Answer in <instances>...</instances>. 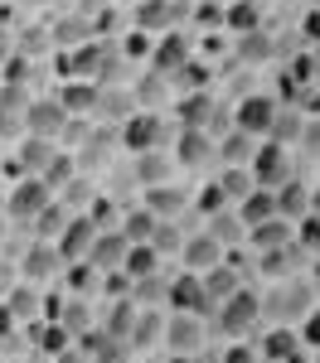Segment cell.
Masks as SVG:
<instances>
[{
	"label": "cell",
	"mask_w": 320,
	"mask_h": 363,
	"mask_svg": "<svg viewBox=\"0 0 320 363\" xmlns=\"http://www.w3.org/2000/svg\"><path fill=\"white\" fill-rule=\"evenodd\" d=\"M301 131H306V116L296 112H282L277 107V121H272V131H267V140H277V145H301Z\"/></svg>",
	"instance_id": "cell-29"
},
{
	"label": "cell",
	"mask_w": 320,
	"mask_h": 363,
	"mask_svg": "<svg viewBox=\"0 0 320 363\" xmlns=\"http://www.w3.org/2000/svg\"><path fill=\"white\" fill-rule=\"evenodd\" d=\"M301 150H306V155H320V121H306V131H301Z\"/></svg>",
	"instance_id": "cell-47"
},
{
	"label": "cell",
	"mask_w": 320,
	"mask_h": 363,
	"mask_svg": "<svg viewBox=\"0 0 320 363\" xmlns=\"http://www.w3.org/2000/svg\"><path fill=\"white\" fill-rule=\"evenodd\" d=\"M10 315H15V320H34V315H39V291H34V286L10 291Z\"/></svg>",
	"instance_id": "cell-39"
},
{
	"label": "cell",
	"mask_w": 320,
	"mask_h": 363,
	"mask_svg": "<svg viewBox=\"0 0 320 363\" xmlns=\"http://www.w3.org/2000/svg\"><path fill=\"white\" fill-rule=\"evenodd\" d=\"M238 213H243V223L253 228V223H262V218H277V189H253L248 199H238Z\"/></svg>",
	"instance_id": "cell-24"
},
{
	"label": "cell",
	"mask_w": 320,
	"mask_h": 363,
	"mask_svg": "<svg viewBox=\"0 0 320 363\" xmlns=\"http://www.w3.org/2000/svg\"><path fill=\"white\" fill-rule=\"evenodd\" d=\"M0 242H5V218H0Z\"/></svg>",
	"instance_id": "cell-56"
},
{
	"label": "cell",
	"mask_w": 320,
	"mask_h": 363,
	"mask_svg": "<svg viewBox=\"0 0 320 363\" xmlns=\"http://www.w3.org/2000/svg\"><path fill=\"white\" fill-rule=\"evenodd\" d=\"M194 203H199L204 218H214V213H224V208H228V194H224V184L214 179V184H204V189H199V199H194Z\"/></svg>",
	"instance_id": "cell-41"
},
{
	"label": "cell",
	"mask_w": 320,
	"mask_h": 363,
	"mask_svg": "<svg viewBox=\"0 0 320 363\" xmlns=\"http://www.w3.org/2000/svg\"><path fill=\"white\" fill-rule=\"evenodd\" d=\"M272 121H277V102L272 97H243L238 107H233V126L238 131H248V136H262L267 140V131H272Z\"/></svg>",
	"instance_id": "cell-5"
},
{
	"label": "cell",
	"mask_w": 320,
	"mask_h": 363,
	"mask_svg": "<svg viewBox=\"0 0 320 363\" xmlns=\"http://www.w3.org/2000/svg\"><path fill=\"white\" fill-rule=\"evenodd\" d=\"M25 112H29V107H10V102H0V136H5V140H20L29 131Z\"/></svg>",
	"instance_id": "cell-36"
},
{
	"label": "cell",
	"mask_w": 320,
	"mask_h": 363,
	"mask_svg": "<svg viewBox=\"0 0 320 363\" xmlns=\"http://www.w3.org/2000/svg\"><path fill=\"white\" fill-rule=\"evenodd\" d=\"M25 121H29V136H49V140H58V131L68 126V107H63L58 97H39V102H29Z\"/></svg>",
	"instance_id": "cell-7"
},
{
	"label": "cell",
	"mask_w": 320,
	"mask_h": 363,
	"mask_svg": "<svg viewBox=\"0 0 320 363\" xmlns=\"http://www.w3.org/2000/svg\"><path fill=\"white\" fill-rule=\"evenodd\" d=\"M165 344H170L175 354H199V349H204V325H199V315L175 310L170 320H165Z\"/></svg>",
	"instance_id": "cell-8"
},
{
	"label": "cell",
	"mask_w": 320,
	"mask_h": 363,
	"mask_svg": "<svg viewBox=\"0 0 320 363\" xmlns=\"http://www.w3.org/2000/svg\"><path fill=\"white\" fill-rule=\"evenodd\" d=\"M199 277H204V291H209V301H214V310L224 306L228 296H238V291H243V281H238V272H233L228 262L209 267V272H199Z\"/></svg>",
	"instance_id": "cell-18"
},
{
	"label": "cell",
	"mask_w": 320,
	"mask_h": 363,
	"mask_svg": "<svg viewBox=\"0 0 320 363\" xmlns=\"http://www.w3.org/2000/svg\"><path fill=\"white\" fill-rule=\"evenodd\" d=\"M68 223H73V213H68V208H63V199H58V203H49V208H44V213L34 218V228H39L34 238H49V242H58Z\"/></svg>",
	"instance_id": "cell-30"
},
{
	"label": "cell",
	"mask_w": 320,
	"mask_h": 363,
	"mask_svg": "<svg viewBox=\"0 0 320 363\" xmlns=\"http://www.w3.org/2000/svg\"><path fill=\"white\" fill-rule=\"evenodd\" d=\"M262 349H267V359H277V363H291V359H296V335H291V330H272Z\"/></svg>",
	"instance_id": "cell-38"
},
{
	"label": "cell",
	"mask_w": 320,
	"mask_h": 363,
	"mask_svg": "<svg viewBox=\"0 0 320 363\" xmlns=\"http://www.w3.org/2000/svg\"><path fill=\"white\" fill-rule=\"evenodd\" d=\"M160 131H165V126H160V116H155V112H131L126 121H121V131H116V136H121L126 150H136V155H141V150H155Z\"/></svg>",
	"instance_id": "cell-6"
},
{
	"label": "cell",
	"mask_w": 320,
	"mask_h": 363,
	"mask_svg": "<svg viewBox=\"0 0 320 363\" xmlns=\"http://www.w3.org/2000/svg\"><path fill=\"white\" fill-rule=\"evenodd\" d=\"M311 213H320V189H311Z\"/></svg>",
	"instance_id": "cell-55"
},
{
	"label": "cell",
	"mask_w": 320,
	"mask_h": 363,
	"mask_svg": "<svg viewBox=\"0 0 320 363\" xmlns=\"http://www.w3.org/2000/svg\"><path fill=\"white\" fill-rule=\"evenodd\" d=\"M209 233L228 247V242H238V238H248V223H243V213H228V208H224V213L209 218Z\"/></svg>",
	"instance_id": "cell-31"
},
{
	"label": "cell",
	"mask_w": 320,
	"mask_h": 363,
	"mask_svg": "<svg viewBox=\"0 0 320 363\" xmlns=\"http://www.w3.org/2000/svg\"><path fill=\"white\" fill-rule=\"evenodd\" d=\"M170 165H175V155H160V150H141V155H136V179H141L145 189H150V184H165Z\"/></svg>",
	"instance_id": "cell-28"
},
{
	"label": "cell",
	"mask_w": 320,
	"mask_h": 363,
	"mask_svg": "<svg viewBox=\"0 0 320 363\" xmlns=\"http://www.w3.org/2000/svg\"><path fill=\"white\" fill-rule=\"evenodd\" d=\"M209 155H214V136L199 131V126H184L180 140H175V165H189V169H194V165H204Z\"/></svg>",
	"instance_id": "cell-13"
},
{
	"label": "cell",
	"mask_w": 320,
	"mask_h": 363,
	"mask_svg": "<svg viewBox=\"0 0 320 363\" xmlns=\"http://www.w3.org/2000/svg\"><path fill=\"white\" fill-rule=\"evenodd\" d=\"M219 184H224V194H228V199H248L253 189H258V179H253V165H228V174H224Z\"/></svg>",
	"instance_id": "cell-32"
},
{
	"label": "cell",
	"mask_w": 320,
	"mask_h": 363,
	"mask_svg": "<svg viewBox=\"0 0 320 363\" xmlns=\"http://www.w3.org/2000/svg\"><path fill=\"white\" fill-rule=\"evenodd\" d=\"M160 335H165V320L155 310H141L136 325H131V349H141V344H150V339H160Z\"/></svg>",
	"instance_id": "cell-33"
},
{
	"label": "cell",
	"mask_w": 320,
	"mask_h": 363,
	"mask_svg": "<svg viewBox=\"0 0 320 363\" xmlns=\"http://www.w3.org/2000/svg\"><path fill=\"white\" fill-rule=\"evenodd\" d=\"M199 20H204V25H219V20H224V10H219V5H204Z\"/></svg>",
	"instance_id": "cell-53"
},
{
	"label": "cell",
	"mask_w": 320,
	"mask_h": 363,
	"mask_svg": "<svg viewBox=\"0 0 320 363\" xmlns=\"http://www.w3.org/2000/svg\"><path fill=\"white\" fill-rule=\"evenodd\" d=\"M25 5H44V0H25Z\"/></svg>",
	"instance_id": "cell-57"
},
{
	"label": "cell",
	"mask_w": 320,
	"mask_h": 363,
	"mask_svg": "<svg viewBox=\"0 0 320 363\" xmlns=\"http://www.w3.org/2000/svg\"><path fill=\"white\" fill-rule=\"evenodd\" d=\"M15 54H20V44H15V34H10V29H0V68H5V63H10Z\"/></svg>",
	"instance_id": "cell-48"
},
{
	"label": "cell",
	"mask_w": 320,
	"mask_h": 363,
	"mask_svg": "<svg viewBox=\"0 0 320 363\" xmlns=\"http://www.w3.org/2000/svg\"><path fill=\"white\" fill-rule=\"evenodd\" d=\"M253 179H258L262 189H277V184H287V179H291V155H287V145H277V140H262L258 155H253Z\"/></svg>",
	"instance_id": "cell-2"
},
{
	"label": "cell",
	"mask_w": 320,
	"mask_h": 363,
	"mask_svg": "<svg viewBox=\"0 0 320 363\" xmlns=\"http://www.w3.org/2000/svg\"><path fill=\"white\" fill-rule=\"evenodd\" d=\"M301 335H306V344H316V349H320V310L306 315V330H301Z\"/></svg>",
	"instance_id": "cell-49"
},
{
	"label": "cell",
	"mask_w": 320,
	"mask_h": 363,
	"mask_svg": "<svg viewBox=\"0 0 320 363\" xmlns=\"http://www.w3.org/2000/svg\"><path fill=\"white\" fill-rule=\"evenodd\" d=\"M228 25L238 29V34L258 29V5H253V0H228Z\"/></svg>",
	"instance_id": "cell-40"
},
{
	"label": "cell",
	"mask_w": 320,
	"mask_h": 363,
	"mask_svg": "<svg viewBox=\"0 0 320 363\" xmlns=\"http://www.w3.org/2000/svg\"><path fill=\"white\" fill-rule=\"evenodd\" d=\"M224 363H258V354L248 349V344H238V349H228V359Z\"/></svg>",
	"instance_id": "cell-50"
},
{
	"label": "cell",
	"mask_w": 320,
	"mask_h": 363,
	"mask_svg": "<svg viewBox=\"0 0 320 363\" xmlns=\"http://www.w3.org/2000/svg\"><path fill=\"white\" fill-rule=\"evenodd\" d=\"M296 242L306 252H320V213H306L301 218V233H296Z\"/></svg>",
	"instance_id": "cell-45"
},
{
	"label": "cell",
	"mask_w": 320,
	"mask_h": 363,
	"mask_svg": "<svg viewBox=\"0 0 320 363\" xmlns=\"http://www.w3.org/2000/svg\"><path fill=\"white\" fill-rule=\"evenodd\" d=\"M219 310H224V315H219V330H224V335H253V325H258V315H262V301L253 291H238V296H228Z\"/></svg>",
	"instance_id": "cell-3"
},
{
	"label": "cell",
	"mask_w": 320,
	"mask_h": 363,
	"mask_svg": "<svg viewBox=\"0 0 320 363\" xmlns=\"http://www.w3.org/2000/svg\"><path fill=\"white\" fill-rule=\"evenodd\" d=\"M87 344H92V349H87L92 363H126V349H131V339L112 335V330H107V335H92Z\"/></svg>",
	"instance_id": "cell-27"
},
{
	"label": "cell",
	"mask_w": 320,
	"mask_h": 363,
	"mask_svg": "<svg viewBox=\"0 0 320 363\" xmlns=\"http://www.w3.org/2000/svg\"><path fill=\"white\" fill-rule=\"evenodd\" d=\"M311 286L306 281H296V286H287L282 296H277V310H287V315H311Z\"/></svg>",
	"instance_id": "cell-37"
},
{
	"label": "cell",
	"mask_w": 320,
	"mask_h": 363,
	"mask_svg": "<svg viewBox=\"0 0 320 363\" xmlns=\"http://www.w3.org/2000/svg\"><path fill=\"white\" fill-rule=\"evenodd\" d=\"M184 272H209V267H219L224 262V242L214 238V233H194V238H184Z\"/></svg>",
	"instance_id": "cell-11"
},
{
	"label": "cell",
	"mask_w": 320,
	"mask_h": 363,
	"mask_svg": "<svg viewBox=\"0 0 320 363\" xmlns=\"http://www.w3.org/2000/svg\"><path fill=\"white\" fill-rule=\"evenodd\" d=\"M150 247L160 252V257H170V252H184V233L175 228V218H160V223H155V238H150Z\"/></svg>",
	"instance_id": "cell-34"
},
{
	"label": "cell",
	"mask_w": 320,
	"mask_h": 363,
	"mask_svg": "<svg viewBox=\"0 0 320 363\" xmlns=\"http://www.w3.org/2000/svg\"><path fill=\"white\" fill-rule=\"evenodd\" d=\"M97 218L87 213V218H73V223L63 228V238H58V252H63V262H78V257H92V242H97Z\"/></svg>",
	"instance_id": "cell-9"
},
{
	"label": "cell",
	"mask_w": 320,
	"mask_h": 363,
	"mask_svg": "<svg viewBox=\"0 0 320 363\" xmlns=\"http://www.w3.org/2000/svg\"><path fill=\"white\" fill-rule=\"evenodd\" d=\"M301 29H306V39H316V44H320V10H311V15H306V25H301Z\"/></svg>",
	"instance_id": "cell-51"
},
{
	"label": "cell",
	"mask_w": 320,
	"mask_h": 363,
	"mask_svg": "<svg viewBox=\"0 0 320 363\" xmlns=\"http://www.w3.org/2000/svg\"><path fill=\"white\" fill-rule=\"evenodd\" d=\"M165 301H170V310H184V315H204V310H214V301H209V291H204L199 272L175 277L170 286H165Z\"/></svg>",
	"instance_id": "cell-4"
},
{
	"label": "cell",
	"mask_w": 320,
	"mask_h": 363,
	"mask_svg": "<svg viewBox=\"0 0 320 363\" xmlns=\"http://www.w3.org/2000/svg\"><path fill=\"white\" fill-rule=\"evenodd\" d=\"M145 208L155 218H180L189 208V189H180V184H150L145 189Z\"/></svg>",
	"instance_id": "cell-15"
},
{
	"label": "cell",
	"mask_w": 320,
	"mask_h": 363,
	"mask_svg": "<svg viewBox=\"0 0 320 363\" xmlns=\"http://www.w3.org/2000/svg\"><path fill=\"white\" fill-rule=\"evenodd\" d=\"M272 54V39L262 34V29H248L243 39H238V58H267Z\"/></svg>",
	"instance_id": "cell-42"
},
{
	"label": "cell",
	"mask_w": 320,
	"mask_h": 363,
	"mask_svg": "<svg viewBox=\"0 0 320 363\" xmlns=\"http://www.w3.org/2000/svg\"><path fill=\"white\" fill-rule=\"evenodd\" d=\"M49 203H54V184H49L44 174H25V179H20V184L10 189V203H5V208H10L15 218L34 223V218H39V213H44Z\"/></svg>",
	"instance_id": "cell-1"
},
{
	"label": "cell",
	"mask_w": 320,
	"mask_h": 363,
	"mask_svg": "<svg viewBox=\"0 0 320 363\" xmlns=\"http://www.w3.org/2000/svg\"><path fill=\"white\" fill-rule=\"evenodd\" d=\"M258 136H248V131H224V140H219V155L228 160V165H253V155H258V145H253Z\"/></svg>",
	"instance_id": "cell-25"
},
{
	"label": "cell",
	"mask_w": 320,
	"mask_h": 363,
	"mask_svg": "<svg viewBox=\"0 0 320 363\" xmlns=\"http://www.w3.org/2000/svg\"><path fill=\"white\" fill-rule=\"evenodd\" d=\"M58 267H63V252H58V242H49V238L29 242V247H25V262H20V272H25L29 281H49Z\"/></svg>",
	"instance_id": "cell-10"
},
{
	"label": "cell",
	"mask_w": 320,
	"mask_h": 363,
	"mask_svg": "<svg viewBox=\"0 0 320 363\" xmlns=\"http://www.w3.org/2000/svg\"><path fill=\"white\" fill-rule=\"evenodd\" d=\"M0 92H5V73H0Z\"/></svg>",
	"instance_id": "cell-58"
},
{
	"label": "cell",
	"mask_w": 320,
	"mask_h": 363,
	"mask_svg": "<svg viewBox=\"0 0 320 363\" xmlns=\"http://www.w3.org/2000/svg\"><path fill=\"white\" fill-rule=\"evenodd\" d=\"M126 252H131V238H126V233H97V242H92V267H97V272H121V267H126Z\"/></svg>",
	"instance_id": "cell-12"
},
{
	"label": "cell",
	"mask_w": 320,
	"mask_h": 363,
	"mask_svg": "<svg viewBox=\"0 0 320 363\" xmlns=\"http://www.w3.org/2000/svg\"><path fill=\"white\" fill-rule=\"evenodd\" d=\"M121 54H126V58H150V54H155V44H150V34H145V29H131V34H126V44H121Z\"/></svg>",
	"instance_id": "cell-44"
},
{
	"label": "cell",
	"mask_w": 320,
	"mask_h": 363,
	"mask_svg": "<svg viewBox=\"0 0 320 363\" xmlns=\"http://www.w3.org/2000/svg\"><path fill=\"white\" fill-rule=\"evenodd\" d=\"M150 63H155V73H160V78H170V73H180V68L189 63V44H184V39H180V34L170 29V34H165V39L155 44Z\"/></svg>",
	"instance_id": "cell-17"
},
{
	"label": "cell",
	"mask_w": 320,
	"mask_h": 363,
	"mask_svg": "<svg viewBox=\"0 0 320 363\" xmlns=\"http://www.w3.org/2000/svg\"><path fill=\"white\" fill-rule=\"evenodd\" d=\"M175 78H180L184 87H194V92H204V83H209V68H204V63H184Z\"/></svg>",
	"instance_id": "cell-46"
},
{
	"label": "cell",
	"mask_w": 320,
	"mask_h": 363,
	"mask_svg": "<svg viewBox=\"0 0 320 363\" xmlns=\"http://www.w3.org/2000/svg\"><path fill=\"white\" fill-rule=\"evenodd\" d=\"M155 267H160V252L150 247V242H131L126 267H121V272H126L131 281H150V277H155Z\"/></svg>",
	"instance_id": "cell-26"
},
{
	"label": "cell",
	"mask_w": 320,
	"mask_h": 363,
	"mask_svg": "<svg viewBox=\"0 0 320 363\" xmlns=\"http://www.w3.org/2000/svg\"><path fill=\"white\" fill-rule=\"evenodd\" d=\"M73 286L87 291V286H92V267H73Z\"/></svg>",
	"instance_id": "cell-52"
},
{
	"label": "cell",
	"mask_w": 320,
	"mask_h": 363,
	"mask_svg": "<svg viewBox=\"0 0 320 363\" xmlns=\"http://www.w3.org/2000/svg\"><path fill=\"white\" fill-rule=\"evenodd\" d=\"M175 15H180V5L175 0H145L136 5V29H175Z\"/></svg>",
	"instance_id": "cell-22"
},
{
	"label": "cell",
	"mask_w": 320,
	"mask_h": 363,
	"mask_svg": "<svg viewBox=\"0 0 320 363\" xmlns=\"http://www.w3.org/2000/svg\"><path fill=\"white\" fill-rule=\"evenodd\" d=\"M316 272H320V267H316ZM316 281H320V277H316Z\"/></svg>",
	"instance_id": "cell-59"
},
{
	"label": "cell",
	"mask_w": 320,
	"mask_h": 363,
	"mask_svg": "<svg viewBox=\"0 0 320 363\" xmlns=\"http://www.w3.org/2000/svg\"><path fill=\"white\" fill-rule=\"evenodd\" d=\"M277 213H282V218H306V213H311V189H306L301 179L277 184Z\"/></svg>",
	"instance_id": "cell-21"
},
{
	"label": "cell",
	"mask_w": 320,
	"mask_h": 363,
	"mask_svg": "<svg viewBox=\"0 0 320 363\" xmlns=\"http://www.w3.org/2000/svg\"><path fill=\"white\" fill-rule=\"evenodd\" d=\"M112 145H121V136H116V131H102V136H97V131H87L83 145H78V169L107 165V150H112Z\"/></svg>",
	"instance_id": "cell-23"
},
{
	"label": "cell",
	"mask_w": 320,
	"mask_h": 363,
	"mask_svg": "<svg viewBox=\"0 0 320 363\" xmlns=\"http://www.w3.org/2000/svg\"><path fill=\"white\" fill-rule=\"evenodd\" d=\"M5 286H10V267L0 262V291H5Z\"/></svg>",
	"instance_id": "cell-54"
},
{
	"label": "cell",
	"mask_w": 320,
	"mask_h": 363,
	"mask_svg": "<svg viewBox=\"0 0 320 363\" xmlns=\"http://www.w3.org/2000/svg\"><path fill=\"white\" fill-rule=\"evenodd\" d=\"M155 223H160V218H155L150 208H141V213H126V223H121V233H126L131 242H150V238H155Z\"/></svg>",
	"instance_id": "cell-35"
},
{
	"label": "cell",
	"mask_w": 320,
	"mask_h": 363,
	"mask_svg": "<svg viewBox=\"0 0 320 363\" xmlns=\"http://www.w3.org/2000/svg\"><path fill=\"white\" fill-rule=\"evenodd\" d=\"M248 242H253L258 252L291 247V242H296V238H291V218H282V213H277V218H262V223H253V228H248Z\"/></svg>",
	"instance_id": "cell-16"
},
{
	"label": "cell",
	"mask_w": 320,
	"mask_h": 363,
	"mask_svg": "<svg viewBox=\"0 0 320 363\" xmlns=\"http://www.w3.org/2000/svg\"><path fill=\"white\" fill-rule=\"evenodd\" d=\"M209 116H224L209 92H189V97L180 102V126H199V131H209V126H214Z\"/></svg>",
	"instance_id": "cell-20"
},
{
	"label": "cell",
	"mask_w": 320,
	"mask_h": 363,
	"mask_svg": "<svg viewBox=\"0 0 320 363\" xmlns=\"http://www.w3.org/2000/svg\"><path fill=\"white\" fill-rule=\"evenodd\" d=\"M83 34H87V20H83V15H68V20H58V25H54V39H58V44H83Z\"/></svg>",
	"instance_id": "cell-43"
},
{
	"label": "cell",
	"mask_w": 320,
	"mask_h": 363,
	"mask_svg": "<svg viewBox=\"0 0 320 363\" xmlns=\"http://www.w3.org/2000/svg\"><path fill=\"white\" fill-rule=\"evenodd\" d=\"M54 155H58V140L49 136H29L20 140V174H44V169L54 165Z\"/></svg>",
	"instance_id": "cell-14"
},
{
	"label": "cell",
	"mask_w": 320,
	"mask_h": 363,
	"mask_svg": "<svg viewBox=\"0 0 320 363\" xmlns=\"http://www.w3.org/2000/svg\"><path fill=\"white\" fill-rule=\"evenodd\" d=\"M97 92L102 87L92 83V78H68V87L58 92V102L68 107V116H83V112H97Z\"/></svg>",
	"instance_id": "cell-19"
}]
</instances>
